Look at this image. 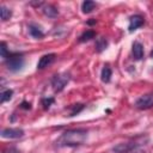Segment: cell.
Instances as JSON below:
<instances>
[{"label": "cell", "instance_id": "obj_1", "mask_svg": "<svg viewBox=\"0 0 153 153\" xmlns=\"http://www.w3.org/2000/svg\"><path fill=\"white\" fill-rule=\"evenodd\" d=\"M87 139V130L85 129H71L65 131L57 140L59 146L76 147L82 145Z\"/></svg>", "mask_w": 153, "mask_h": 153}, {"label": "cell", "instance_id": "obj_2", "mask_svg": "<svg viewBox=\"0 0 153 153\" xmlns=\"http://www.w3.org/2000/svg\"><path fill=\"white\" fill-rule=\"evenodd\" d=\"M148 141V137L146 135H140L135 139H131L127 142H122V143H118L117 146L114 147V152L116 153H127L134 148H137L140 147L141 145H145V142Z\"/></svg>", "mask_w": 153, "mask_h": 153}, {"label": "cell", "instance_id": "obj_3", "mask_svg": "<svg viewBox=\"0 0 153 153\" xmlns=\"http://www.w3.org/2000/svg\"><path fill=\"white\" fill-rule=\"evenodd\" d=\"M5 62H6V66L10 71L12 72H18L23 68L24 66V57L22 54H17V53H13V54H10L6 59H5Z\"/></svg>", "mask_w": 153, "mask_h": 153}, {"label": "cell", "instance_id": "obj_4", "mask_svg": "<svg viewBox=\"0 0 153 153\" xmlns=\"http://www.w3.org/2000/svg\"><path fill=\"white\" fill-rule=\"evenodd\" d=\"M71 79V75L69 73H59L56 75H54L53 80H51V85H53V88L55 92H60L65 88V86L68 84Z\"/></svg>", "mask_w": 153, "mask_h": 153}, {"label": "cell", "instance_id": "obj_5", "mask_svg": "<svg viewBox=\"0 0 153 153\" xmlns=\"http://www.w3.org/2000/svg\"><path fill=\"white\" fill-rule=\"evenodd\" d=\"M135 106L140 110H146L153 106V94L148 93V94H143L141 96L136 102H135Z\"/></svg>", "mask_w": 153, "mask_h": 153}, {"label": "cell", "instance_id": "obj_6", "mask_svg": "<svg viewBox=\"0 0 153 153\" xmlns=\"http://www.w3.org/2000/svg\"><path fill=\"white\" fill-rule=\"evenodd\" d=\"M24 135V130L20 128H5L1 130V136L4 139H19Z\"/></svg>", "mask_w": 153, "mask_h": 153}, {"label": "cell", "instance_id": "obj_7", "mask_svg": "<svg viewBox=\"0 0 153 153\" xmlns=\"http://www.w3.org/2000/svg\"><path fill=\"white\" fill-rule=\"evenodd\" d=\"M55 57H56L55 54H47V55H43V56L38 60V62H37V68H38V69H43V68L50 66V65L55 61Z\"/></svg>", "mask_w": 153, "mask_h": 153}, {"label": "cell", "instance_id": "obj_8", "mask_svg": "<svg viewBox=\"0 0 153 153\" xmlns=\"http://www.w3.org/2000/svg\"><path fill=\"white\" fill-rule=\"evenodd\" d=\"M142 25H143V17L142 16L134 14V16H131L129 18V26H128V29H129L130 32L134 31V30H136L137 27H140Z\"/></svg>", "mask_w": 153, "mask_h": 153}, {"label": "cell", "instance_id": "obj_9", "mask_svg": "<svg viewBox=\"0 0 153 153\" xmlns=\"http://www.w3.org/2000/svg\"><path fill=\"white\" fill-rule=\"evenodd\" d=\"M133 56L135 60H141L143 56V45L139 42L133 43Z\"/></svg>", "mask_w": 153, "mask_h": 153}, {"label": "cell", "instance_id": "obj_10", "mask_svg": "<svg viewBox=\"0 0 153 153\" xmlns=\"http://www.w3.org/2000/svg\"><path fill=\"white\" fill-rule=\"evenodd\" d=\"M29 33H30L33 38H42V37L44 36L43 31H42L38 26H36V25H33V24H30V25H29Z\"/></svg>", "mask_w": 153, "mask_h": 153}, {"label": "cell", "instance_id": "obj_11", "mask_svg": "<svg viewBox=\"0 0 153 153\" xmlns=\"http://www.w3.org/2000/svg\"><path fill=\"white\" fill-rule=\"evenodd\" d=\"M111 74H112L111 68H110L109 66H104L103 69H102V73H100V79H102V81H103V82H109L110 79H111Z\"/></svg>", "mask_w": 153, "mask_h": 153}, {"label": "cell", "instance_id": "obj_12", "mask_svg": "<svg viewBox=\"0 0 153 153\" xmlns=\"http://www.w3.org/2000/svg\"><path fill=\"white\" fill-rule=\"evenodd\" d=\"M43 13H44L45 16L50 17V18H55V17L59 14V11H57V8H56L55 6H53V5H47V6L43 8Z\"/></svg>", "mask_w": 153, "mask_h": 153}, {"label": "cell", "instance_id": "obj_13", "mask_svg": "<svg viewBox=\"0 0 153 153\" xmlns=\"http://www.w3.org/2000/svg\"><path fill=\"white\" fill-rule=\"evenodd\" d=\"M94 7H96V2H94V1L86 0V1H84V2L81 4V10H82L84 13H90V12H92V11L94 10Z\"/></svg>", "mask_w": 153, "mask_h": 153}, {"label": "cell", "instance_id": "obj_14", "mask_svg": "<svg viewBox=\"0 0 153 153\" xmlns=\"http://www.w3.org/2000/svg\"><path fill=\"white\" fill-rule=\"evenodd\" d=\"M106 47H108V41H106V38H104V37L97 38V41H96V50H97L98 53L105 50Z\"/></svg>", "mask_w": 153, "mask_h": 153}, {"label": "cell", "instance_id": "obj_15", "mask_svg": "<svg viewBox=\"0 0 153 153\" xmlns=\"http://www.w3.org/2000/svg\"><path fill=\"white\" fill-rule=\"evenodd\" d=\"M0 14H1V20L2 22H6V20H8L10 18H11V16H12V11L10 10V8H7L6 6H1L0 7Z\"/></svg>", "mask_w": 153, "mask_h": 153}, {"label": "cell", "instance_id": "obj_16", "mask_svg": "<svg viewBox=\"0 0 153 153\" xmlns=\"http://www.w3.org/2000/svg\"><path fill=\"white\" fill-rule=\"evenodd\" d=\"M96 36V32L93 30H86L85 32L81 33V36L79 37V41L80 42H86V41H90L91 38H94Z\"/></svg>", "mask_w": 153, "mask_h": 153}, {"label": "cell", "instance_id": "obj_17", "mask_svg": "<svg viewBox=\"0 0 153 153\" xmlns=\"http://www.w3.org/2000/svg\"><path fill=\"white\" fill-rule=\"evenodd\" d=\"M12 96H13V91L12 90H6V91L1 92V94H0V103H5V102L10 100L12 98Z\"/></svg>", "mask_w": 153, "mask_h": 153}, {"label": "cell", "instance_id": "obj_18", "mask_svg": "<svg viewBox=\"0 0 153 153\" xmlns=\"http://www.w3.org/2000/svg\"><path fill=\"white\" fill-rule=\"evenodd\" d=\"M71 112H69V115L68 116H75L76 114H79L82 109H84V105L82 104H74V105H72L71 106Z\"/></svg>", "mask_w": 153, "mask_h": 153}, {"label": "cell", "instance_id": "obj_19", "mask_svg": "<svg viewBox=\"0 0 153 153\" xmlns=\"http://www.w3.org/2000/svg\"><path fill=\"white\" fill-rule=\"evenodd\" d=\"M0 53H1V57L2 59H6L10 55V53L7 51V47H6L5 42H1V44H0Z\"/></svg>", "mask_w": 153, "mask_h": 153}, {"label": "cell", "instance_id": "obj_20", "mask_svg": "<svg viewBox=\"0 0 153 153\" xmlns=\"http://www.w3.org/2000/svg\"><path fill=\"white\" fill-rule=\"evenodd\" d=\"M54 103V98L53 97H49V98H43L42 99V105H43V108L47 110V109H49L50 108V105Z\"/></svg>", "mask_w": 153, "mask_h": 153}, {"label": "cell", "instance_id": "obj_21", "mask_svg": "<svg viewBox=\"0 0 153 153\" xmlns=\"http://www.w3.org/2000/svg\"><path fill=\"white\" fill-rule=\"evenodd\" d=\"M2 153H20L16 147H8V148H6V149H4V152Z\"/></svg>", "mask_w": 153, "mask_h": 153}, {"label": "cell", "instance_id": "obj_22", "mask_svg": "<svg viewBox=\"0 0 153 153\" xmlns=\"http://www.w3.org/2000/svg\"><path fill=\"white\" fill-rule=\"evenodd\" d=\"M127 153H146L143 149H141V148H134V149H131V151H129V152H127Z\"/></svg>", "mask_w": 153, "mask_h": 153}, {"label": "cell", "instance_id": "obj_23", "mask_svg": "<svg viewBox=\"0 0 153 153\" xmlns=\"http://www.w3.org/2000/svg\"><path fill=\"white\" fill-rule=\"evenodd\" d=\"M20 108H23V109H30L31 108V104L27 103V102H23L22 105H20Z\"/></svg>", "mask_w": 153, "mask_h": 153}, {"label": "cell", "instance_id": "obj_24", "mask_svg": "<svg viewBox=\"0 0 153 153\" xmlns=\"http://www.w3.org/2000/svg\"><path fill=\"white\" fill-rule=\"evenodd\" d=\"M30 5H32V6H37V7H38V6H42L43 2H42V1H38V2H33V1H31Z\"/></svg>", "mask_w": 153, "mask_h": 153}, {"label": "cell", "instance_id": "obj_25", "mask_svg": "<svg viewBox=\"0 0 153 153\" xmlns=\"http://www.w3.org/2000/svg\"><path fill=\"white\" fill-rule=\"evenodd\" d=\"M94 23H96V20H90L88 22V24H94Z\"/></svg>", "mask_w": 153, "mask_h": 153}, {"label": "cell", "instance_id": "obj_26", "mask_svg": "<svg viewBox=\"0 0 153 153\" xmlns=\"http://www.w3.org/2000/svg\"><path fill=\"white\" fill-rule=\"evenodd\" d=\"M151 57H152V59H153V50H152V51H151Z\"/></svg>", "mask_w": 153, "mask_h": 153}]
</instances>
